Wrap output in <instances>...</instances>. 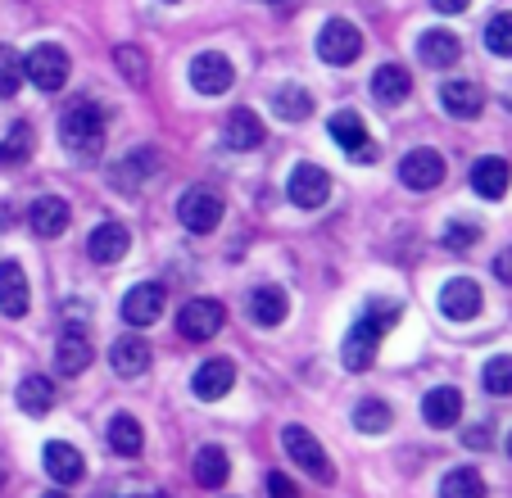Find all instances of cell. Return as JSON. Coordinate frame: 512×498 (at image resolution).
Segmentation results:
<instances>
[{"instance_id": "44", "label": "cell", "mask_w": 512, "mask_h": 498, "mask_svg": "<svg viewBox=\"0 0 512 498\" xmlns=\"http://www.w3.org/2000/svg\"><path fill=\"white\" fill-rule=\"evenodd\" d=\"M41 498H68V494H59V489H55V494H41Z\"/></svg>"}, {"instance_id": "13", "label": "cell", "mask_w": 512, "mask_h": 498, "mask_svg": "<svg viewBox=\"0 0 512 498\" xmlns=\"http://www.w3.org/2000/svg\"><path fill=\"white\" fill-rule=\"evenodd\" d=\"M41 467H46V476L55 480V485H78L82 476H87V462H82V453L73 449V444L64 440H50L46 453H41Z\"/></svg>"}, {"instance_id": "38", "label": "cell", "mask_w": 512, "mask_h": 498, "mask_svg": "<svg viewBox=\"0 0 512 498\" xmlns=\"http://www.w3.org/2000/svg\"><path fill=\"white\" fill-rule=\"evenodd\" d=\"M476 240H481V222H449V227H445V245L458 249V254H463V249H472Z\"/></svg>"}, {"instance_id": "25", "label": "cell", "mask_w": 512, "mask_h": 498, "mask_svg": "<svg viewBox=\"0 0 512 498\" xmlns=\"http://www.w3.org/2000/svg\"><path fill=\"white\" fill-rule=\"evenodd\" d=\"M68 222H73V209H68V200H59V195H46V200L32 204V231L37 236H64Z\"/></svg>"}, {"instance_id": "1", "label": "cell", "mask_w": 512, "mask_h": 498, "mask_svg": "<svg viewBox=\"0 0 512 498\" xmlns=\"http://www.w3.org/2000/svg\"><path fill=\"white\" fill-rule=\"evenodd\" d=\"M399 313H404V308H399L395 299H372V304L358 313V322L349 326L345 345H340V363H345L349 372H368L372 358H377L381 336L399 322Z\"/></svg>"}, {"instance_id": "33", "label": "cell", "mask_w": 512, "mask_h": 498, "mask_svg": "<svg viewBox=\"0 0 512 498\" xmlns=\"http://www.w3.org/2000/svg\"><path fill=\"white\" fill-rule=\"evenodd\" d=\"M19 408L28 412V417L50 412V408H55V385H50L46 376H28V381L19 385Z\"/></svg>"}, {"instance_id": "17", "label": "cell", "mask_w": 512, "mask_h": 498, "mask_svg": "<svg viewBox=\"0 0 512 498\" xmlns=\"http://www.w3.org/2000/svg\"><path fill=\"white\" fill-rule=\"evenodd\" d=\"M440 105H445L449 118L472 123V118H481L485 96H481V87H476V82H445V87H440Z\"/></svg>"}, {"instance_id": "31", "label": "cell", "mask_w": 512, "mask_h": 498, "mask_svg": "<svg viewBox=\"0 0 512 498\" xmlns=\"http://www.w3.org/2000/svg\"><path fill=\"white\" fill-rule=\"evenodd\" d=\"M354 426L363 435H386L390 426H395V412H390V403H381V399H363L354 408Z\"/></svg>"}, {"instance_id": "47", "label": "cell", "mask_w": 512, "mask_h": 498, "mask_svg": "<svg viewBox=\"0 0 512 498\" xmlns=\"http://www.w3.org/2000/svg\"><path fill=\"white\" fill-rule=\"evenodd\" d=\"M168 5H177V0H168Z\"/></svg>"}, {"instance_id": "39", "label": "cell", "mask_w": 512, "mask_h": 498, "mask_svg": "<svg viewBox=\"0 0 512 498\" xmlns=\"http://www.w3.org/2000/svg\"><path fill=\"white\" fill-rule=\"evenodd\" d=\"M114 59H118V64H123L127 82H141V50H132V46H118V50H114Z\"/></svg>"}, {"instance_id": "32", "label": "cell", "mask_w": 512, "mask_h": 498, "mask_svg": "<svg viewBox=\"0 0 512 498\" xmlns=\"http://www.w3.org/2000/svg\"><path fill=\"white\" fill-rule=\"evenodd\" d=\"M440 498H485V480L476 467H454L440 480Z\"/></svg>"}, {"instance_id": "46", "label": "cell", "mask_w": 512, "mask_h": 498, "mask_svg": "<svg viewBox=\"0 0 512 498\" xmlns=\"http://www.w3.org/2000/svg\"><path fill=\"white\" fill-rule=\"evenodd\" d=\"M268 5H277V0H268Z\"/></svg>"}, {"instance_id": "5", "label": "cell", "mask_w": 512, "mask_h": 498, "mask_svg": "<svg viewBox=\"0 0 512 498\" xmlns=\"http://www.w3.org/2000/svg\"><path fill=\"white\" fill-rule=\"evenodd\" d=\"M223 322H227V308L218 304V299H186L182 313H177V331H182L186 340H195V345L218 336Z\"/></svg>"}, {"instance_id": "37", "label": "cell", "mask_w": 512, "mask_h": 498, "mask_svg": "<svg viewBox=\"0 0 512 498\" xmlns=\"http://www.w3.org/2000/svg\"><path fill=\"white\" fill-rule=\"evenodd\" d=\"M481 385L490 394H512V354H499V358H490V363H485V372H481Z\"/></svg>"}, {"instance_id": "34", "label": "cell", "mask_w": 512, "mask_h": 498, "mask_svg": "<svg viewBox=\"0 0 512 498\" xmlns=\"http://www.w3.org/2000/svg\"><path fill=\"white\" fill-rule=\"evenodd\" d=\"M272 105H277V118H286V123H304L313 114V96L304 87H281Z\"/></svg>"}, {"instance_id": "29", "label": "cell", "mask_w": 512, "mask_h": 498, "mask_svg": "<svg viewBox=\"0 0 512 498\" xmlns=\"http://www.w3.org/2000/svg\"><path fill=\"white\" fill-rule=\"evenodd\" d=\"M109 449L114 453H123V458H136L141 453V444H145V435H141V422L136 417H127V412H118L114 422H109Z\"/></svg>"}, {"instance_id": "35", "label": "cell", "mask_w": 512, "mask_h": 498, "mask_svg": "<svg viewBox=\"0 0 512 498\" xmlns=\"http://www.w3.org/2000/svg\"><path fill=\"white\" fill-rule=\"evenodd\" d=\"M23 87V55L14 46H0V100L19 96Z\"/></svg>"}, {"instance_id": "23", "label": "cell", "mask_w": 512, "mask_h": 498, "mask_svg": "<svg viewBox=\"0 0 512 498\" xmlns=\"http://www.w3.org/2000/svg\"><path fill=\"white\" fill-rule=\"evenodd\" d=\"M458 55H463V46H458V37L445 28L422 32V41H417V59H422L426 68H454Z\"/></svg>"}, {"instance_id": "9", "label": "cell", "mask_w": 512, "mask_h": 498, "mask_svg": "<svg viewBox=\"0 0 512 498\" xmlns=\"http://www.w3.org/2000/svg\"><path fill=\"white\" fill-rule=\"evenodd\" d=\"M23 77H28L37 91H59L68 82V55L64 46H37L28 59H23Z\"/></svg>"}, {"instance_id": "24", "label": "cell", "mask_w": 512, "mask_h": 498, "mask_svg": "<svg viewBox=\"0 0 512 498\" xmlns=\"http://www.w3.org/2000/svg\"><path fill=\"white\" fill-rule=\"evenodd\" d=\"M372 96L381 100V105H404L408 96H413V77H408L404 64H381L377 73H372Z\"/></svg>"}, {"instance_id": "45", "label": "cell", "mask_w": 512, "mask_h": 498, "mask_svg": "<svg viewBox=\"0 0 512 498\" xmlns=\"http://www.w3.org/2000/svg\"><path fill=\"white\" fill-rule=\"evenodd\" d=\"M508 458H512V435H508Z\"/></svg>"}, {"instance_id": "14", "label": "cell", "mask_w": 512, "mask_h": 498, "mask_svg": "<svg viewBox=\"0 0 512 498\" xmlns=\"http://www.w3.org/2000/svg\"><path fill=\"white\" fill-rule=\"evenodd\" d=\"M236 385V367H232V358H209V363L195 372V381H191V394L200 403H218L227 390Z\"/></svg>"}, {"instance_id": "40", "label": "cell", "mask_w": 512, "mask_h": 498, "mask_svg": "<svg viewBox=\"0 0 512 498\" xmlns=\"http://www.w3.org/2000/svg\"><path fill=\"white\" fill-rule=\"evenodd\" d=\"M494 277H499L503 286H512V249H503L499 259H494Z\"/></svg>"}, {"instance_id": "22", "label": "cell", "mask_w": 512, "mask_h": 498, "mask_svg": "<svg viewBox=\"0 0 512 498\" xmlns=\"http://www.w3.org/2000/svg\"><path fill=\"white\" fill-rule=\"evenodd\" d=\"M109 363H114L118 376L136 381V376L150 372V345H145L141 336H123V340H114V349H109Z\"/></svg>"}, {"instance_id": "21", "label": "cell", "mask_w": 512, "mask_h": 498, "mask_svg": "<svg viewBox=\"0 0 512 498\" xmlns=\"http://www.w3.org/2000/svg\"><path fill=\"white\" fill-rule=\"evenodd\" d=\"M422 417H426V426H435V431L454 426L458 417H463V394H458L454 385H440V390H431L422 399Z\"/></svg>"}, {"instance_id": "2", "label": "cell", "mask_w": 512, "mask_h": 498, "mask_svg": "<svg viewBox=\"0 0 512 498\" xmlns=\"http://www.w3.org/2000/svg\"><path fill=\"white\" fill-rule=\"evenodd\" d=\"M59 141L68 154H82V159H96L105 150V109L82 100V105H68L59 118Z\"/></svg>"}, {"instance_id": "16", "label": "cell", "mask_w": 512, "mask_h": 498, "mask_svg": "<svg viewBox=\"0 0 512 498\" xmlns=\"http://www.w3.org/2000/svg\"><path fill=\"white\" fill-rule=\"evenodd\" d=\"M132 249V236H127V227L123 222H100L96 231H91V240H87V254L100 263V268H109V263H118Z\"/></svg>"}, {"instance_id": "4", "label": "cell", "mask_w": 512, "mask_h": 498, "mask_svg": "<svg viewBox=\"0 0 512 498\" xmlns=\"http://www.w3.org/2000/svg\"><path fill=\"white\" fill-rule=\"evenodd\" d=\"M286 195L295 209H322L331 200V177L318 163H295L286 177Z\"/></svg>"}, {"instance_id": "43", "label": "cell", "mask_w": 512, "mask_h": 498, "mask_svg": "<svg viewBox=\"0 0 512 498\" xmlns=\"http://www.w3.org/2000/svg\"><path fill=\"white\" fill-rule=\"evenodd\" d=\"M431 5H435L440 14H463L467 5H472V0H431Z\"/></svg>"}, {"instance_id": "6", "label": "cell", "mask_w": 512, "mask_h": 498, "mask_svg": "<svg viewBox=\"0 0 512 498\" xmlns=\"http://www.w3.org/2000/svg\"><path fill=\"white\" fill-rule=\"evenodd\" d=\"M318 55L336 68L354 64V59L363 55V32H358L349 19H327L318 32Z\"/></svg>"}, {"instance_id": "42", "label": "cell", "mask_w": 512, "mask_h": 498, "mask_svg": "<svg viewBox=\"0 0 512 498\" xmlns=\"http://www.w3.org/2000/svg\"><path fill=\"white\" fill-rule=\"evenodd\" d=\"M463 444L467 449H490V431H485V426H472V431L463 435Z\"/></svg>"}, {"instance_id": "28", "label": "cell", "mask_w": 512, "mask_h": 498, "mask_svg": "<svg viewBox=\"0 0 512 498\" xmlns=\"http://www.w3.org/2000/svg\"><path fill=\"white\" fill-rule=\"evenodd\" d=\"M227 476H232V462H227V453L218 449V444H209V449L195 453V485L204 489H223Z\"/></svg>"}, {"instance_id": "10", "label": "cell", "mask_w": 512, "mask_h": 498, "mask_svg": "<svg viewBox=\"0 0 512 498\" xmlns=\"http://www.w3.org/2000/svg\"><path fill=\"white\" fill-rule=\"evenodd\" d=\"M331 141H336L340 150H345L349 159H358V163H372V159H377V145H372L368 127H363V118H358L354 109H340V114H331Z\"/></svg>"}, {"instance_id": "18", "label": "cell", "mask_w": 512, "mask_h": 498, "mask_svg": "<svg viewBox=\"0 0 512 498\" xmlns=\"http://www.w3.org/2000/svg\"><path fill=\"white\" fill-rule=\"evenodd\" d=\"M91 367V340L82 336L78 326H68L55 345V372L59 376H82Z\"/></svg>"}, {"instance_id": "7", "label": "cell", "mask_w": 512, "mask_h": 498, "mask_svg": "<svg viewBox=\"0 0 512 498\" xmlns=\"http://www.w3.org/2000/svg\"><path fill=\"white\" fill-rule=\"evenodd\" d=\"M177 218H182L186 231L209 236V231H218V222H223V200H218L209 186H191V191L182 195V204H177Z\"/></svg>"}, {"instance_id": "3", "label": "cell", "mask_w": 512, "mask_h": 498, "mask_svg": "<svg viewBox=\"0 0 512 498\" xmlns=\"http://www.w3.org/2000/svg\"><path fill=\"white\" fill-rule=\"evenodd\" d=\"M281 449H286V458L295 462V467H304L318 485H327V480H336V467H331L327 449L318 444V435L304 431V426H286L281 431Z\"/></svg>"}, {"instance_id": "41", "label": "cell", "mask_w": 512, "mask_h": 498, "mask_svg": "<svg viewBox=\"0 0 512 498\" xmlns=\"http://www.w3.org/2000/svg\"><path fill=\"white\" fill-rule=\"evenodd\" d=\"M268 489H272V498H300L286 476H268Z\"/></svg>"}, {"instance_id": "11", "label": "cell", "mask_w": 512, "mask_h": 498, "mask_svg": "<svg viewBox=\"0 0 512 498\" xmlns=\"http://www.w3.org/2000/svg\"><path fill=\"white\" fill-rule=\"evenodd\" d=\"M399 182H404L408 191H435V186L445 182V159H440V150L404 154V163H399Z\"/></svg>"}, {"instance_id": "26", "label": "cell", "mask_w": 512, "mask_h": 498, "mask_svg": "<svg viewBox=\"0 0 512 498\" xmlns=\"http://www.w3.org/2000/svg\"><path fill=\"white\" fill-rule=\"evenodd\" d=\"M223 136H227V145H232V150H259V145H263L259 114H254V109H232V114H227Z\"/></svg>"}, {"instance_id": "27", "label": "cell", "mask_w": 512, "mask_h": 498, "mask_svg": "<svg viewBox=\"0 0 512 498\" xmlns=\"http://www.w3.org/2000/svg\"><path fill=\"white\" fill-rule=\"evenodd\" d=\"M286 313H290V299H286V290L281 286H259L250 295V317L259 326H281L286 322Z\"/></svg>"}, {"instance_id": "19", "label": "cell", "mask_w": 512, "mask_h": 498, "mask_svg": "<svg viewBox=\"0 0 512 498\" xmlns=\"http://www.w3.org/2000/svg\"><path fill=\"white\" fill-rule=\"evenodd\" d=\"M508 182H512V168L508 159H476L472 163V191L481 195V200H503L508 195Z\"/></svg>"}, {"instance_id": "20", "label": "cell", "mask_w": 512, "mask_h": 498, "mask_svg": "<svg viewBox=\"0 0 512 498\" xmlns=\"http://www.w3.org/2000/svg\"><path fill=\"white\" fill-rule=\"evenodd\" d=\"M28 304H32V295H28V277H23V268L14 259L0 263V313L23 317L28 313Z\"/></svg>"}, {"instance_id": "48", "label": "cell", "mask_w": 512, "mask_h": 498, "mask_svg": "<svg viewBox=\"0 0 512 498\" xmlns=\"http://www.w3.org/2000/svg\"><path fill=\"white\" fill-rule=\"evenodd\" d=\"M159 498H164V494H159Z\"/></svg>"}, {"instance_id": "8", "label": "cell", "mask_w": 512, "mask_h": 498, "mask_svg": "<svg viewBox=\"0 0 512 498\" xmlns=\"http://www.w3.org/2000/svg\"><path fill=\"white\" fill-rule=\"evenodd\" d=\"M236 82V68L223 50H204V55L191 59V87L200 96H227Z\"/></svg>"}, {"instance_id": "30", "label": "cell", "mask_w": 512, "mask_h": 498, "mask_svg": "<svg viewBox=\"0 0 512 498\" xmlns=\"http://www.w3.org/2000/svg\"><path fill=\"white\" fill-rule=\"evenodd\" d=\"M32 123H14L10 132H5V141H0V168H19V163L32 159Z\"/></svg>"}, {"instance_id": "15", "label": "cell", "mask_w": 512, "mask_h": 498, "mask_svg": "<svg viewBox=\"0 0 512 498\" xmlns=\"http://www.w3.org/2000/svg\"><path fill=\"white\" fill-rule=\"evenodd\" d=\"M159 313H164V286H132L127 290V299H123V322L127 326H150V322H159Z\"/></svg>"}, {"instance_id": "12", "label": "cell", "mask_w": 512, "mask_h": 498, "mask_svg": "<svg viewBox=\"0 0 512 498\" xmlns=\"http://www.w3.org/2000/svg\"><path fill=\"white\" fill-rule=\"evenodd\" d=\"M481 286H476L472 277H454L445 281V290H440V313L449 317V322H472L476 313H481Z\"/></svg>"}, {"instance_id": "36", "label": "cell", "mask_w": 512, "mask_h": 498, "mask_svg": "<svg viewBox=\"0 0 512 498\" xmlns=\"http://www.w3.org/2000/svg\"><path fill=\"white\" fill-rule=\"evenodd\" d=\"M485 46H490V55L512 59V10L494 14V19L485 23Z\"/></svg>"}]
</instances>
